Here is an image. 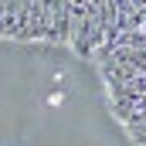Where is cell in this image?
Returning <instances> with one entry per match:
<instances>
[{
	"instance_id": "cell-4",
	"label": "cell",
	"mask_w": 146,
	"mask_h": 146,
	"mask_svg": "<svg viewBox=\"0 0 146 146\" xmlns=\"http://www.w3.org/2000/svg\"><path fill=\"white\" fill-rule=\"evenodd\" d=\"M3 14H7V0H0V21H3Z\"/></svg>"
},
{
	"instance_id": "cell-1",
	"label": "cell",
	"mask_w": 146,
	"mask_h": 146,
	"mask_svg": "<svg viewBox=\"0 0 146 146\" xmlns=\"http://www.w3.org/2000/svg\"><path fill=\"white\" fill-rule=\"evenodd\" d=\"M0 37L31 41V0H7V14L0 21Z\"/></svg>"
},
{
	"instance_id": "cell-2",
	"label": "cell",
	"mask_w": 146,
	"mask_h": 146,
	"mask_svg": "<svg viewBox=\"0 0 146 146\" xmlns=\"http://www.w3.org/2000/svg\"><path fill=\"white\" fill-rule=\"evenodd\" d=\"M51 24H54V0H31V41L51 37Z\"/></svg>"
},
{
	"instance_id": "cell-3",
	"label": "cell",
	"mask_w": 146,
	"mask_h": 146,
	"mask_svg": "<svg viewBox=\"0 0 146 146\" xmlns=\"http://www.w3.org/2000/svg\"><path fill=\"white\" fill-rule=\"evenodd\" d=\"M48 41H75V21H72V10H68V0H54V24H51V37Z\"/></svg>"
}]
</instances>
